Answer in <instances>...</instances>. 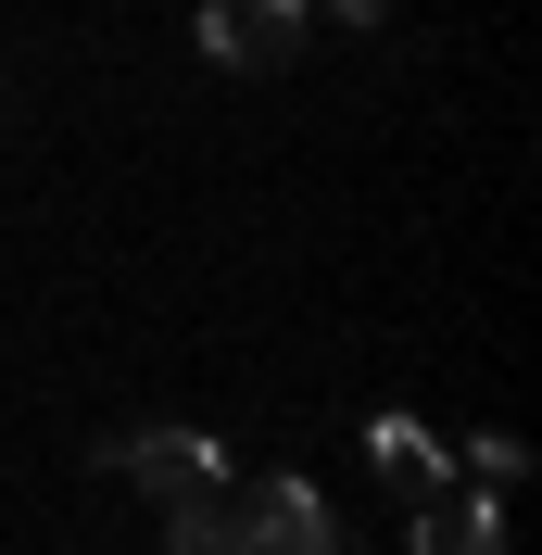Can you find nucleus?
I'll use <instances>...</instances> for the list:
<instances>
[{
	"instance_id": "nucleus-2",
	"label": "nucleus",
	"mask_w": 542,
	"mask_h": 555,
	"mask_svg": "<svg viewBox=\"0 0 542 555\" xmlns=\"http://www.w3.org/2000/svg\"><path fill=\"white\" fill-rule=\"evenodd\" d=\"M203 51L240 64V76L291 64V51H304V0H203Z\"/></svg>"
},
{
	"instance_id": "nucleus-6",
	"label": "nucleus",
	"mask_w": 542,
	"mask_h": 555,
	"mask_svg": "<svg viewBox=\"0 0 542 555\" xmlns=\"http://www.w3.org/2000/svg\"><path fill=\"white\" fill-rule=\"evenodd\" d=\"M328 13H340V26H378V13H391V0H328Z\"/></svg>"
},
{
	"instance_id": "nucleus-3",
	"label": "nucleus",
	"mask_w": 542,
	"mask_h": 555,
	"mask_svg": "<svg viewBox=\"0 0 542 555\" xmlns=\"http://www.w3.org/2000/svg\"><path fill=\"white\" fill-rule=\"evenodd\" d=\"M416 555H505V505L492 492H429L416 505Z\"/></svg>"
},
{
	"instance_id": "nucleus-5",
	"label": "nucleus",
	"mask_w": 542,
	"mask_h": 555,
	"mask_svg": "<svg viewBox=\"0 0 542 555\" xmlns=\"http://www.w3.org/2000/svg\"><path fill=\"white\" fill-rule=\"evenodd\" d=\"M467 467H479V480H492V492H505V480H517V467H530V454H517V442H505V429H479V442H467Z\"/></svg>"
},
{
	"instance_id": "nucleus-1",
	"label": "nucleus",
	"mask_w": 542,
	"mask_h": 555,
	"mask_svg": "<svg viewBox=\"0 0 542 555\" xmlns=\"http://www.w3.org/2000/svg\"><path fill=\"white\" fill-rule=\"evenodd\" d=\"M228 555H328V492L315 480H253L228 505Z\"/></svg>"
},
{
	"instance_id": "nucleus-4",
	"label": "nucleus",
	"mask_w": 542,
	"mask_h": 555,
	"mask_svg": "<svg viewBox=\"0 0 542 555\" xmlns=\"http://www.w3.org/2000/svg\"><path fill=\"white\" fill-rule=\"evenodd\" d=\"M366 454H378V480L404 492V505H429V492L454 480V467H441V442L416 429V416H366Z\"/></svg>"
}]
</instances>
